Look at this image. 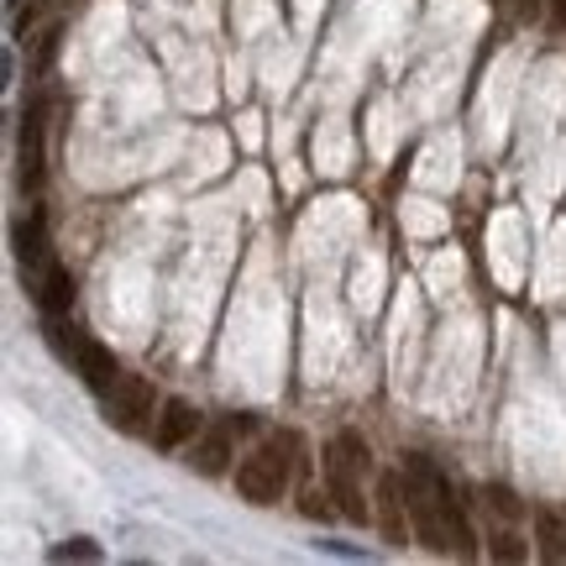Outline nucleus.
<instances>
[{
    "label": "nucleus",
    "mask_w": 566,
    "mask_h": 566,
    "mask_svg": "<svg viewBox=\"0 0 566 566\" xmlns=\"http://www.w3.org/2000/svg\"><path fill=\"white\" fill-rule=\"evenodd\" d=\"M363 472H367V441L357 430H342L325 446V478H331V499L346 520H367V499H363Z\"/></svg>",
    "instance_id": "f257e3e1"
},
{
    "label": "nucleus",
    "mask_w": 566,
    "mask_h": 566,
    "mask_svg": "<svg viewBox=\"0 0 566 566\" xmlns=\"http://www.w3.org/2000/svg\"><path fill=\"white\" fill-rule=\"evenodd\" d=\"M48 342H53V352H59V357H69V363H74V373H80V378L95 388V394H105V388L122 378V367H116V357H111V346L84 342L74 325L48 321Z\"/></svg>",
    "instance_id": "f03ea898"
},
{
    "label": "nucleus",
    "mask_w": 566,
    "mask_h": 566,
    "mask_svg": "<svg viewBox=\"0 0 566 566\" xmlns=\"http://www.w3.org/2000/svg\"><path fill=\"white\" fill-rule=\"evenodd\" d=\"M283 488H289V457H283V446H258L252 457H247L242 467H237V493H242L247 504H279Z\"/></svg>",
    "instance_id": "7ed1b4c3"
},
{
    "label": "nucleus",
    "mask_w": 566,
    "mask_h": 566,
    "mask_svg": "<svg viewBox=\"0 0 566 566\" xmlns=\"http://www.w3.org/2000/svg\"><path fill=\"white\" fill-rule=\"evenodd\" d=\"M153 405H158L153 384L137 378V373H122L116 384L105 388V424H116V430H142L147 415H153Z\"/></svg>",
    "instance_id": "20e7f679"
},
{
    "label": "nucleus",
    "mask_w": 566,
    "mask_h": 566,
    "mask_svg": "<svg viewBox=\"0 0 566 566\" xmlns=\"http://www.w3.org/2000/svg\"><path fill=\"white\" fill-rule=\"evenodd\" d=\"M42 137H48V101H32L21 111V189H42Z\"/></svg>",
    "instance_id": "39448f33"
},
{
    "label": "nucleus",
    "mask_w": 566,
    "mask_h": 566,
    "mask_svg": "<svg viewBox=\"0 0 566 566\" xmlns=\"http://www.w3.org/2000/svg\"><path fill=\"white\" fill-rule=\"evenodd\" d=\"M409 488L399 472H384V483H378V525H384V541L388 546H405L409 541Z\"/></svg>",
    "instance_id": "423d86ee"
},
{
    "label": "nucleus",
    "mask_w": 566,
    "mask_h": 566,
    "mask_svg": "<svg viewBox=\"0 0 566 566\" xmlns=\"http://www.w3.org/2000/svg\"><path fill=\"white\" fill-rule=\"evenodd\" d=\"M200 430V409L195 405H184V399H174V405L163 409V420H158V436L153 441L163 446V451H174V446H184L189 436Z\"/></svg>",
    "instance_id": "0eeeda50"
},
{
    "label": "nucleus",
    "mask_w": 566,
    "mask_h": 566,
    "mask_svg": "<svg viewBox=\"0 0 566 566\" xmlns=\"http://www.w3.org/2000/svg\"><path fill=\"white\" fill-rule=\"evenodd\" d=\"M226 462H231V424H216V430H210V436L195 446L189 467H195V472H205V478H221Z\"/></svg>",
    "instance_id": "6e6552de"
},
{
    "label": "nucleus",
    "mask_w": 566,
    "mask_h": 566,
    "mask_svg": "<svg viewBox=\"0 0 566 566\" xmlns=\"http://www.w3.org/2000/svg\"><path fill=\"white\" fill-rule=\"evenodd\" d=\"M38 304L48 310V315H63L69 304H74V273L63 263H48V273H42V289H38Z\"/></svg>",
    "instance_id": "1a4fd4ad"
},
{
    "label": "nucleus",
    "mask_w": 566,
    "mask_h": 566,
    "mask_svg": "<svg viewBox=\"0 0 566 566\" xmlns=\"http://www.w3.org/2000/svg\"><path fill=\"white\" fill-rule=\"evenodd\" d=\"M17 258L27 268H38L42 258H48V216H42V210H32V216L17 226Z\"/></svg>",
    "instance_id": "9d476101"
},
{
    "label": "nucleus",
    "mask_w": 566,
    "mask_h": 566,
    "mask_svg": "<svg viewBox=\"0 0 566 566\" xmlns=\"http://www.w3.org/2000/svg\"><path fill=\"white\" fill-rule=\"evenodd\" d=\"M535 525H541V556H546V562H562V556H566L562 520H556V514H535Z\"/></svg>",
    "instance_id": "9b49d317"
},
{
    "label": "nucleus",
    "mask_w": 566,
    "mask_h": 566,
    "mask_svg": "<svg viewBox=\"0 0 566 566\" xmlns=\"http://www.w3.org/2000/svg\"><path fill=\"white\" fill-rule=\"evenodd\" d=\"M48 556H53V562H95L101 546H95V541H63V546H53Z\"/></svg>",
    "instance_id": "f8f14e48"
},
{
    "label": "nucleus",
    "mask_w": 566,
    "mask_h": 566,
    "mask_svg": "<svg viewBox=\"0 0 566 566\" xmlns=\"http://www.w3.org/2000/svg\"><path fill=\"white\" fill-rule=\"evenodd\" d=\"M53 53H59V27H48V32H42V42H38V59H32V74H42V69L53 63Z\"/></svg>",
    "instance_id": "ddd939ff"
},
{
    "label": "nucleus",
    "mask_w": 566,
    "mask_h": 566,
    "mask_svg": "<svg viewBox=\"0 0 566 566\" xmlns=\"http://www.w3.org/2000/svg\"><path fill=\"white\" fill-rule=\"evenodd\" d=\"M493 556H499V562H520L525 551L514 546V535H499V546H493Z\"/></svg>",
    "instance_id": "4468645a"
},
{
    "label": "nucleus",
    "mask_w": 566,
    "mask_h": 566,
    "mask_svg": "<svg viewBox=\"0 0 566 566\" xmlns=\"http://www.w3.org/2000/svg\"><path fill=\"white\" fill-rule=\"evenodd\" d=\"M520 11H525V17H535V11H541V0H520Z\"/></svg>",
    "instance_id": "2eb2a0df"
},
{
    "label": "nucleus",
    "mask_w": 566,
    "mask_h": 566,
    "mask_svg": "<svg viewBox=\"0 0 566 566\" xmlns=\"http://www.w3.org/2000/svg\"><path fill=\"white\" fill-rule=\"evenodd\" d=\"M551 11H556V21H566V0H551Z\"/></svg>",
    "instance_id": "dca6fc26"
},
{
    "label": "nucleus",
    "mask_w": 566,
    "mask_h": 566,
    "mask_svg": "<svg viewBox=\"0 0 566 566\" xmlns=\"http://www.w3.org/2000/svg\"><path fill=\"white\" fill-rule=\"evenodd\" d=\"M11 6H17V11H21V6H38V0H11Z\"/></svg>",
    "instance_id": "f3484780"
}]
</instances>
